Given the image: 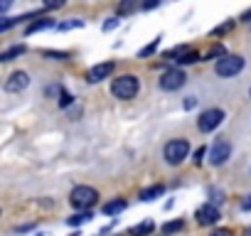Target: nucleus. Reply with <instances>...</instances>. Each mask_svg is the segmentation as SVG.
Listing matches in <instances>:
<instances>
[{"instance_id":"obj_10","label":"nucleus","mask_w":251,"mask_h":236,"mask_svg":"<svg viewBox=\"0 0 251 236\" xmlns=\"http://www.w3.org/2000/svg\"><path fill=\"white\" fill-rule=\"evenodd\" d=\"M27 84H30V76H27L25 71H15V74H10V79L5 81V91L18 94V91L27 89Z\"/></svg>"},{"instance_id":"obj_23","label":"nucleus","mask_w":251,"mask_h":236,"mask_svg":"<svg viewBox=\"0 0 251 236\" xmlns=\"http://www.w3.org/2000/svg\"><path fill=\"white\" fill-rule=\"evenodd\" d=\"M231 27H234V20H229V23H224L222 27H217V30H212V35H214V37H219V35H224V32H229Z\"/></svg>"},{"instance_id":"obj_16","label":"nucleus","mask_w":251,"mask_h":236,"mask_svg":"<svg viewBox=\"0 0 251 236\" xmlns=\"http://www.w3.org/2000/svg\"><path fill=\"white\" fill-rule=\"evenodd\" d=\"M136 5H138V0H121L118 15H121V18H123V15H131V13L136 10Z\"/></svg>"},{"instance_id":"obj_29","label":"nucleus","mask_w":251,"mask_h":236,"mask_svg":"<svg viewBox=\"0 0 251 236\" xmlns=\"http://www.w3.org/2000/svg\"><path fill=\"white\" fill-rule=\"evenodd\" d=\"M13 5V0H0V13H8Z\"/></svg>"},{"instance_id":"obj_33","label":"nucleus","mask_w":251,"mask_h":236,"mask_svg":"<svg viewBox=\"0 0 251 236\" xmlns=\"http://www.w3.org/2000/svg\"><path fill=\"white\" fill-rule=\"evenodd\" d=\"M241 23H251V8H249V10L241 15Z\"/></svg>"},{"instance_id":"obj_18","label":"nucleus","mask_w":251,"mask_h":236,"mask_svg":"<svg viewBox=\"0 0 251 236\" xmlns=\"http://www.w3.org/2000/svg\"><path fill=\"white\" fill-rule=\"evenodd\" d=\"M158 45H160V37H155V40H153V42H151L148 47H143V49L138 52V57H151V54H153V52L158 49Z\"/></svg>"},{"instance_id":"obj_20","label":"nucleus","mask_w":251,"mask_h":236,"mask_svg":"<svg viewBox=\"0 0 251 236\" xmlns=\"http://www.w3.org/2000/svg\"><path fill=\"white\" fill-rule=\"evenodd\" d=\"M197 59H200V54H197L195 49H190L187 54H182V57L175 59V62H177V64H192V62H197Z\"/></svg>"},{"instance_id":"obj_7","label":"nucleus","mask_w":251,"mask_h":236,"mask_svg":"<svg viewBox=\"0 0 251 236\" xmlns=\"http://www.w3.org/2000/svg\"><path fill=\"white\" fill-rule=\"evenodd\" d=\"M229 158H231V143H229V141H217V143L212 145V150H209V163H212L214 167H219V165H224Z\"/></svg>"},{"instance_id":"obj_28","label":"nucleus","mask_w":251,"mask_h":236,"mask_svg":"<svg viewBox=\"0 0 251 236\" xmlns=\"http://www.w3.org/2000/svg\"><path fill=\"white\" fill-rule=\"evenodd\" d=\"M45 57H52V59H67L69 54H67V52H50V49H47Z\"/></svg>"},{"instance_id":"obj_8","label":"nucleus","mask_w":251,"mask_h":236,"mask_svg":"<svg viewBox=\"0 0 251 236\" xmlns=\"http://www.w3.org/2000/svg\"><path fill=\"white\" fill-rule=\"evenodd\" d=\"M113 69H116V64H113V62H101V64H96V67H91V69H89L86 81H89V84H99V81H103L106 76H111V74H113Z\"/></svg>"},{"instance_id":"obj_35","label":"nucleus","mask_w":251,"mask_h":236,"mask_svg":"<svg viewBox=\"0 0 251 236\" xmlns=\"http://www.w3.org/2000/svg\"><path fill=\"white\" fill-rule=\"evenodd\" d=\"M246 236H251V229H246Z\"/></svg>"},{"instance_id":"obj_12","label":"nucleus","mask_w":251,"mask_h":236,"mask_svg":"<svg viewBox=\"0 0 251 236\" xmlns=\"http://www.w3.org/2000/svg\"><path fill=\"white\" fill-rule=\"evenodd\" d=\"M50 27H57L52 18H45V20H37L27 27V35H35V32H42V30H50Z\"/></svg>"},{"instance_id":"obj_4","label":"nucleus","mask_w":251,"mask_h":236,"mask_svg":"<svg viewBox=\"0 0 251 236\" xmlns=\"http://www.w3.org/2000/svg\"><path fill=\"white\" fill-rule=\"evenodd\" d=\"M244 69V57L239 54H224L217 62V76H236Z\"/></svg>"},{"instance_id":"obj_21","label":"nucleus","mask_w":251,"mask_h":236,"mask_svg":"<svg viewBox=\"0 0 251 236\" xmlns=\"http://www.w3.org/2000/svg\"><path fill=\"white\" fill-rule=\"evenodd\" d=\"M94 214L91 212H81V214H76V216H69V224L72 226H76V224H84V221H89Z\"/></svg>"},{"instance_id":"obj_2","label":"nucleus","mask_w":251,"mask_h":236,"mask_svg":"<svg viewBox=\"0 0 251 236\" xmlns=\"http://www.w3.org/2000/svg\"><path fill=\"white\" fill-rule=\"evenodd\" d=\"M69 202H72L76 209H89V207H94V204L99 202V192H96L94 187L79 185V187H74V189H72Z\"/></svg>"},{"instance_id":"obj_14","label":"nucleus","mask_w":251,"mask_h":236,"mask_svg":"<svg viewBox=\"0 0 251 236\" xmlns=\"http://www.w3.org/2000/svg\"><path fill=\"white\" fill-rule=\"evenodd\" d=\"M163 192H165V187H163V185H153V187H148V189H143V192H141V199H143V202H151V199L160 197Z\"/></svg>"},{"instance_id":"obj_36","label":"nucleus","mask_w":251,"mask_h":236,"mask_svg":"<svg viewBox=\"0 0 251 236\" xmlns=\"http://www.w3.org/2000/svg\"><path fill=\"white\" fill-rule=\"evenodd\" d=\"M163 236H168V234H163Z\"/></svg>"},{"instance_id":"obj_17","label":"nucleus","mask_w":251,"mask_h":236,"mask_svg":"<svg viewBox=\"0 0 251 236\" xmlns=\"http://www.w3.org/2000/svg\"><path fill=\"white\" fill-rule=\"evenodd\" d=\"M180 229H182V219H175V221L163 224V234H177Z\"/></svg>"},{"instance_id":"obj_22","label":"nucleus","mask_w":251,"mask_h":236,"mask_svg":"<svg viewBox=\"0 0 251 236\" xmlns=\"http://www.w3.org/2000/svg\"><path fill=\"white\" fill-rule=\"evenodd\" d=\"M214 57H224V47L222 45H217V47H212L207 54H204V59H214Z\"/></svg>"},{"instance_id":"obj_25","label":"nucleus","mask_w":251,"mask_h":236,"mask_svg":"<svg viewBox=\"0 0 251 236\" xmlns=\"http://www.w3.org/2000/svg\"><path fill=\"white\" fill-rule=\"evenodd\" d=\"M84 23L81 20H69V23H62V25H57V30H72V27H81Z\"/></svg>"},{"instance_id":"obj_11","label":"nucleus","mask_w":251,"mask_h":236,"mask_svg":"<svg viewBox=\"0 0 251 236\" xmlns=\"http://www.w3.org/2000/svg\"><path fill=\"white\" fill-rule=\"evenodd\" d=\"M25 45H15V47H10V49H5L3 54H0V62H13V59H18L20 54H25Z\"/></svg>"},{"instance_id":"obj_24","label":"nucleus","mask_w":251,"mask_h":236,"mask_svg":"<svg viewBox=\"0 0 251 236\" xmlns=\"http://www.w3.org/2000/svg\"><path fill=\"white\" fill-rule=\"evenodd\" d=\"M204 155H207V148H197V150H195V155H192V163H195V165H202Z\"/></svg>"},{"instance_id":"obj_6","label":"nucleus","mask_w":251,"mask_h":236,"mask_svg":"<svg viewBox=\"0 0 251 236\" xmlns=\"http://www.w3.org/2000/svg\"><path fill=\"white\" fill-rule=\"evenodd\" d=\"M185 71L182 69H168L163 76H160V89L163 91H177L185 86Z\"/></svg>"},{"instance_id":"obj_32","label":"nucleus","mask_w":251,"mask_h":236,"mask_svg":"<svg viewBox=\"0 0 251 236\" xmlns=\"http://www.w3.org/2000/svg\"><path fill=\"white\" fill-rule=\"evenodd\" d=\"M241 207H244L246 212H251V194H249V197H246V199L241 202Z\"/></svg>"},{"instance_id":"obj_31","label":"nucleus","mask_w":251,"mask_h":236,"mask_svg":"<svg viewBox=\"0 0 251 236\" xmlns=\"http://www.w3.org/2000/svg\"><path fill=\"white\" fill-rule=\"evenodd\" d=\"M72 103V96L67 94V91H62V101H59V106H69Z\"/></svg>"},{"instance_id":"obj_26","label":"nucleus","mask_w":251,"mask_h":236,"mask_svg":"<svg viewBox=\"0 0 251 236\" xmlns=\"http://www.w3.org/2000/svg\"><path fill=\"white\" fill-rule=\"evenodd\" d=\"M67 3V0H45V8L47 10H57V8H62Z\"/></svg>"},{"instance_id":"obj_27","label":"nucleus","mask_w":251,"mask_h":236,"mask_svg":"<svg viewBox=\"0 0 251 236\" xmlns=\"http://www.w3.org/2000/svg\"><path fill=\"white\" fill-rule=\"evenodd\" d=\"M118 18H121V15H116V18H108V23H106V25H103V30H106V32H111V30H113V27H118V23H121V20H118Z\"/></svg>"},{"instance_id":"obj_5","label":"nucleus","mask_w":251,"mask_h":236,"mask_svg":"<svg viewBox=\"0 0 251 236\" xmlns=\"http://www.w3.org/2000/svg\"><path fill=\"white\" fill-rule=\"evenodd\" d=\"M222 121H224V111H222V108H207V111L200 113V118H197V128H200L202 133H212Z\"/></svg>"},{"instance_id":"obj_3","label":"nucleus","mask_w":251,"mask_h":236,"mask_svg":"<svg viewBox=\"0 0 251 236\" xmlns=\"http://www.w3.org/2000/svg\"><path fill=\"white\" fill-rule=\"evenodd\" d=\"M187 153H190L187 141H185V138H175V141H170V143L165 145L163 158H165V163H168V165H180V163L187 158Z\"/></svg>"},{"instance_id":"obj_15","label":"nucleus","mask_w":251,"mask_h":236,"mask_svg":"<svg viewBox=\"0 0 251 236\" xmlns=\"http://www.w3.org/2000/svg\"><path fill=\"white\" fill-rule=\"evenodd\" d=\"M151 231H153V221H143V224L133 226V229L128 231V236H146V234H151Z\"/></svg>"},{"instance_id":"obj_1","label":"nucleus","mask_w":251,"mask_h":236,"mask_svg":"<svg viewBox=\"0 0 251 236\" xmlns=\"http://www.w3.org/2000/svg\"><path fill=\"white\" fill-rule=\"evenodd\" d=\"M138 89H141V81L133 74H123V76L111 81V94L116 98H121V101H131L138 94Z\"/></svg>"},{"instance_id":"obj_34","label":"nucleus","mask_w":251,"mask_h":236,"mask_svg":"<svg viewBox=\"0 0 251 236\" xmlns=\"http://www.w3.org/2000/svg\"><path fill=\"white\" fill-rule=\"evenodd\" d=\"M195 106V96H187V101H185V108H192Z\"/></svg>"},{"instance_id":"obj_30","label":"nucleus","mask_w":251,"mask_h":236,"mask_svg":"<svg viewBox=\"0 0 251 236\" xmlns=\"http://www.w3.org/2000/svg\"><path fill=\"white\" fill-rule=\"evenodd\" d=\"M209 236H231V231H229V229H214Z\"/></svg>"},{"instance_id":"obj_9","label":"nucleus","mask_w":251,"mask_h":236,"mask_svg":"<svg viewBox=\"0 0 251 236\" xmlns=\"http://www.w3.org/2000/svg\"><path fill=\"white\" fill-rule=\"evenodd\" d=\"M195 219H197V224H202V226H212V224L219 221V209H217L214 204H202V207L197 209Z\"/></svg>"},{"instance_id":"obj_19","label":"nucleus","mask_w":251,"mask_h":236,"mask_svg":"<svg viewBox=\"0 0 251 236\" xmlns=\"http://www.w3.org/2000/svg\"><path fill=\"white\" fill-rule=\"evenodd\" d=\"M187 52H190V47H187V45H180V47H173V49L168 52V57H170V59H180V57L187 54Z\"/></svg>"},{"instance_id":"obj_13","label":"nucleus","mask_w":251,"mask_h":236,"mask_svg":"<svg viewBox=\"0 0 251 236\" xmlns=\"http://www.w3.org/2000/svg\"><path fill=\"white\" fill-rule=\"evenodd\" d=\"M123 209H126V202H123V199H113V202H106V204L101 207V212H103L106 216L118 214V212H123Z\"/></svg>"}]
</instances>
